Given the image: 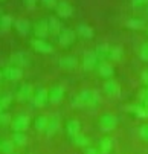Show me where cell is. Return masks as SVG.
Here are the masks:
<instances>
[{
	"label": "cell",
	"instance_id": "cell-1",
	"mask_svg": "<svg viewBox=\"0 0 148 154\" xmlns=\"http://www.w3.org/2000/svg\"><path fill=\"white\" fill-rule=\"evenodd\" d=\"M99 101V93L92 89H84L81 90L72 101V105L76 108H92L98 104Z\"/></svg>",
	"mask_w": 148,
	"mask_h": 154
},
{
	"label": "cell",
	"instance_id": "cell-2",
	"mask_svg": "<svg viewBox=\"0 0 148 154\" xmlns=\"http://www.w3.org/2000/svg\"><path fill=\"white\" fill-rule=\"evenodd\" d=\"M118 116L113 115V113H104L101 118H99V130L102 131V133H110V131H113L116 127H118Z\"/></svg>",
	"mask_w": 148,
	"mask_h": 154
},
{
	"label": "cell",
	"instance_id": "cell-3",
	"mask_svg": "<svg viewBox=\"0 0 148 154\" xmlns=\"http://www.w3.org/2000/svg\"><path fill=\"white\" fill-rule=\"evenodd\" d=\"M34 87L29 84V82H23L22 85H18V89L15 90V101L20 102V104H25L28 101L32 99V95H34Z\"/></svg>",
	"mask_w": 148,
	"mask_h": 154
},
{
	"label": "cell",
	"instance_id": "cell-4",
	"mask_svg": "<svg viewBox=\"0 0 148 154\" xmlns=\"http://www.w3.org/2000/svg\"><path fill=\"white\" fill-rule=\"evenodd\" d=\"M31 102H32V105L35 108L45 107L49 102V89H46V87H38V89L34 92V95H32Z\"/></svg>",
	"mask_w": 148,
	"mask_h": 154
},
{
	"label": "cell",
	"instance_id": "cell-5",
	"mask_svg": "<svg viewBox=\"0 0 148 154\" xmlns=\"http://www.w3.org/2000/svg\"><path fill=\"white\" fill-rule=\"evenodd\" d=\"M9 63L11 66H15V67H28L31 64V58L26 52H22V51H17V52H12L11 57H9Z\"/></svg>",
	"mask_w": 148,
	"mask_h": 154
},
{
	"label": "cell",
	"instance_id": "cell-6",
	"mask_svg": "<svg viewBox=\"0 0 148 154\" xmlns=\"http://www.w3.org/2000/svg\"><path fill=\"white\" fill-rule=\"evenodd\" d=\"M29 116L28 115H18L15 118H12V122H11V128L12 131H17V133H25V131L29 128Z\"/></svg>",
	"mask_w": 148,
	"mask_h": 154
},
{
	"label": "cell",
	"instance_id": "cell-7",
	"mask_svg": "<svg viewBox=\"0 0 148 154\" xmlns=\"http://www.w3.org/2000/svg\"><path fill=\"white\" fill-rule=\"evenodd\" d=\"M75 38H76V32H75L73 29H70V28H64V29L60 32V35L57 37L60 46H63V48L72 46L73 41H75Z\"/></svg>",
	"mask_w": 148,
	"mask_h": 154
},
{
	"label": "cell",
	"instance_id": "cell-8",
	"mask_svg": "<svg viewBox=\"0 0 148 154\" xmlns=\"http://www.w3.org/2000/svg\"><path fill=\"white\" fill-rule=\"evenodd\" d=\"M99 64V58L96 55V52L93 51H86L82 55V67L84 70H93L98 67Z\"/></svg>",
	"mask_w": 148,
	"mask_h": 154
},
{
	"label": "cell",
	"instance_id": "cell-9",
	"mask_svg": "<svg viewBox=\"0 0 148 154\" xmlns=\"http://www.w3.org/2000/svg\"><path fill=\"white\" fill-rule=\"evenodd\" d=\"M102 92L107 95L109 98H116V96H119V93H121V85H119V82H118L116 79H113V78L105 79V82H104V85H102Z\"/></svg>",
	"mask_w": 148,
	"mask_h": 154
},
{
	"label": "cell",
	"instance_id": "cell-10",
	"mask_svg": "<svg viewBox=\"0 0 148 154\" xmlns=\"http://www.w3.org/2000/svg\"><path fill=\"white\" fill-rule=\"evenodd\" d=\"M23 76V69L15 67V66H6L2 70V78L6 81H18Z\"/></svg>",
	"mask_w": 148,
	"mask_h": 154
},
{
	"label": "cell",
	"instance_id": "cell-11",
	"mask_svg": "<svg viewBox=\"0 0 148 154\" xmlns=\"http://www.w3.org/2000/svg\"><path fill=\"white\" fill-rule=\"evenodd\" d=\"M31 46L38 54H52L54 52V46L49 45V43L46 40H43V38H34L31 41Z\"/></svg>",
	"mask_w": 148,
	"mask_h": 154
},
{
	"label": "cell",
	"instance_id": "cell-12",
	"mask_svg": "<svg viewBox=\"0 0 148 154\" xmlns=\"http://www.w3.org/2000/svg\"><path fill=\"white\" fill-rule=\"evenodd\" d=\"M34 34H35V38H46L51 32H49V21L48 18H43V20H38L37 23L34 25Z\"/></svg>",
	"mask_w": 148,
	"mask_h": 154
},
{
	"label": "cell",
	"instance_id": "cell-13",
	"mask_svg": "<svg viewBox=\"0 0 148 154\" xmlns=\"http://www.w3.org/2000/svg\"><path fill=\"white\" fill-rule=\"evenodd\" d=\"M63 98H64V87L60 85V84H55L52 85L49 89V102L57 105L63 101Z\"/></svg>",
	"mask_w": 148,
	"mask_h": 154
},
{
	"label": "cell",
	"instance_id": "cell-14",
	"mask_svg": "<svg viewBox=\"0 0 148 154\" xmlns=\"http://www.w3.org/2000/svg\"><path fill=\"white\" fill-rule=\"evenodd\" d=\"M55 12H57V15L61 17V18H69V17H72V14H73V6L67 2V0H60L58 5H57V8H55Z\"/></svg>",
	"mask_w": 148,
	"mask_h": 154
},
{
	"label": "cell",
	"instance_id": "cell-15",
	"mask_svg": "<svg viewBox=\"0 0 148 154\" xmlns=\"http://www.w3.org/2000/svg\"><path fill=\"white\" fill-rule=\"evenodd\" d=\"M96 70H98V73H99L101 78L110 79V78L115 75V67H113V64H112L110 61H99Z\"/></svg>",
	"mask_w": 148,
	"mask_h": 154
},
{
	"label": "cell",
	"instance_id": "cell-16",
	"mask_svg": "<svg viewBox=\"0 0 148 154\" xmlns=\"http://www.w3.org/2000/svg\"><path fill=\"white\" fill-rule=\"evenodd\" d=\"M66 133L69 137H73L81 133V122L78 119H69L66 122Z\"/></svg>",
	"mask_w": 148,
	"mask_h": 154
},
{
	"label": "cell",
	"instance_id": "cell-17",
	"mask_svg": "<svg viewBox=\"0 0 148 154\" xmlns=\"http://www.w3.org/2000/svg\"><path fill=\"white\" fill-rule=\"evenodd\" d=\"M14 28H15V31L20 34V35H28L29 34V31H31V23L26 20V18H17L15 21H14Z\"/></svg>",
	"mask_w": 148,
	"mask_h": 154
},
{
	"label": "cell",
	"instance_id": "cell-18",
	"mask_svg": "<svg viewBox=\"0 0 148 154\" xmlns=\"http://www.w3.org/2000/svg\"><path fill=\"white\" fill-rule=\"evenodd\" d=\"M128 112L131 115H134L136 118H142V119H148V107L140 105V104H133L128 107Z\"/></svg>",
	"mask_w": 148,
	"mask_h": 154
},
{
	"label": "cell",
	"instance_id": "cell-19",
	"mask_svg": "<svg viewBox=\"0 0 148 154\" xmlns=\"http://www.w3.org/2000/svg\"><path fill=\"white\" fill-rule=\"evenodd\" d=\"M58 64H60V67H61V69H64V70H72V69H75V67H76V64H78V60H76L75 57L66 55V57L60 58Z\"/></svg>",
	"mask_w": 148,
	"mask_h": 154
},
{
	"label": "cell",
	"instance_id": "cell-20",
	"mask_svg": "<svg viewBox=\"0 0 148 154\" xmlns=\"http://www.w3.org/2000/svg\"><path fill=\"white\" fill-rule=\"evenodd\" d=\"M60 127H61V122H60V118L58 116H51L49 118V124H48V128H46V131H45V134L46 136H54L57 131L60 130Z\"/></svg>",
	"mask_w": 148,
	"mask_h": 154
},
{
	"label": "cell",
	"instance_id": "cell-21",
	"mask_svg": "<svg viewBox=\"0 0 148 154\" xmlns=\"http://www.w3.org/2000/svg\"><path fill=\"white\" fill-rule=\"evenodd\" d=\"M48 21H49V32H51V35L58 37L60 32L64 29V28H63V25H61V21H60L57 17H49Z\"/></svg>",
	"mask_w": 148,
	"mask_h": 154
},
{
	"label": "cell",
	"instance_id": "cell-22",
	"mask_svg": "<svg viewBox=\"0 0 148 154\" xmlns=\"http://www.w3.org/2000/svg\"><path fill=\"white\" fill-rule=\"evenodd\" d=\"M98 149H99V154H110L112 149H113V140L112 137H104L99 140V145H98Z\"/></svg>",
	"mask_w": 148,
	"mask_h": 154
},
{
	"label": "cell",
	"instance_id": "cell-23",
	"mask_svg": "<svg viewBox=\"0 0 148 154\" xmlns=\"http://www.w3.org/2000/svg\"><path fill=\"white\" fill-rule=\"evenodd\" d=\"M48 124H49L48 116H38L34 121V128H35V131H38V133H45L46 128H48Z\"/></svg>",
	"mask_w": 148,
	"mask_h": 154
},
{
	"label": "cell",
	"instance_id": "cell-24",
	"mask_svg": "<svg viewBox=\"0 0 148 154\" xmlns=\"http://www.w3.org/2000/svg\"><path fill=\"white\" fill-rule=\"evenodd\" d=\"M14 18H12V15H9V14H3L2 17H0V29H2V32H6V31H9L12 26H14Z\"/></svg>",
	"mask_w": 148,
	"mask_h": 154
},
{
	"label": "cell",
	"instance_id": "cell-25",
	"mask_svg": "<svg viewBox=\"0 0 148 154\" xmlns=\"http://www.w3.org/2000/svg\"><path fill=\"white\" fill-rule=\"evenodd\" d=\"M70 140H72V143H73L75 146H78V148H86V146H89V142H90V139H89L86 134H82V133H79V134L70 137Z\"/></svg>",
	"mask_w": 148,
	"mask_h": 154
},
{
	"label": "cell",
	"instance_id": "cell-26",
	"mask_svg": "<svg viewBox=\"0 0 148 154\" xmlns=\"http://www.w3.org/2000/svg\"><path fill=\"white\" fill-rule=\"evenodd\" d=\"M15 98V95L14 93H11V92H5L3 95H2V98H0V112H6V108L11 105V102H12V99Z\"/></svg>",
	"mask_w": 148,
	"mask_h": 154
},
{
	"label": "cell",
	"instance_id": "cell-27",
	"mask_svg": "<svg viewBox=\"0 0 148 154\" xmlns=\"http://www.w3.org/2000/svg\"><path fill=\"white\" fill-rule=\"evenodd\" d=\"M76 34L82 38H93V29L89 26V25H79L76 26Z\"/></svg>",
	"mask_w": 148,
	"mask_h": 154
},
{
	"label": "cell",
	"instance_id": "cell-28",
	"mask_svg": "<svg viewBox=\"0 0 148 154\" xmlns=\"http://www.w3.org/2000/svg\"><path fill=\"white\" fill-rule=\"evenodd\" d=\"M11 140L15 143V146H25L28 143V136L25 133H17V131H14L11 136Z\"/></svg>",
	"mask_w": 148,
	"mask_h": 154
},
{
	"label": "cell",
	"instance_id": "cell-29",
	"mask_svg": "<svg viewBox=\"0 0 148 154\" xmlns=\"http://www.w3.org/2000/svg\"><path fill=\"white\" fill-rule=\"evenodd\" d=\"M96 55L99 58V61H107L109 60V52H110V46L109 45H99L96 48Z\"/></svg>",
	"mask_w": 148,
	"mask_h": 154
},
{
	"label": "cell",
	"instance_id": "cell-30",
	"mask_svg": "<svg viewBox=\"0 0 148 154\" xmlns=\"http://www.w3.org/2000/svg\"><path fill=\"white\" fill-rule=\"evenodd\" d=\"M14 148H15V143L11 139H6L0 143V151H2V154H14Z\"/></svg>",
	"mask_w": 148,
	"mask_h": 154
},
{
	"label": "cell",
	"instance_id": "cell-31",
	"mask_svg": "<svg viewBox=\"0 0 148 154\" xmlns=\"http://www.w3.org/2000/svg\"><path fill=\"white\" fill-rule=\"evenodd\" d=\"M122 58V48L119 46H110V52H109V60L110 61H119Z\"/></svg>",
	"mask_w": 148,
	"mask_h": 154
},
{
	"label": "cell",
	"instance_id": "cell-32",
	"mask_svg": "<svg viewBox=\"0 0 148 154\" xmlns=\"http://www.w3.org/2000/svg\"><path fill=\"white\" fill-rule=\"evenodd\" d=\"M127 26H128L130 29H142L145 26V21L140 20V18H130L128 21H127Z\"/></svg>",
	"mask_w": 148,
	"mask_h": 154
},
{
	"label": "cell",
	"instance_id": "cell-33",
	"mask_svg": "<svg viewBox=\"0 0 148 154\" xmlns=\"http://www.w3.org/2000/svg\"><path fill=\"white\" fill-rule=\"evenodd\" d=\"M137 101H139L140 105L148 107V87H145V89H142V90L137 93Z\"/></svg>",
	"mask_w": 148,
	"mask_h": 154
},
{
	"label": "cell",
	"instance_id": "cell-34",
	"mask_svg": "<svg viewBox=\"0 0 148 154\" xmlns=\"http://www.w3.org/2000/svg\"><path fill=\"white\" fill-rule=\"evenodd\" d=\"M139 58L145 63H148V41H145L139 49Z\"/></svg>",
	"mask_w": 148,
	"mask_h": 154
},
{
	"label": "cell",
	"instance_id": "cell-35",
	"mask_svg": "<svg viewBox=\"0 0 148 154\" xmlns=\"http://www.w3.org/2000/svg\"><path fill=\"white\" fill-rule=\"evenodd\" d=\"M139 136H140V139L143 142L148 143V122H145V124H142L139 127Z\"/></svg>",
	"mask_w": 148,
	"mask_h": 154
},
{
	"label": "cell",
	"instance_id": "cell-36",
	"mask_svg": "<svg viewBox=\"0 0 148 154\" xmlns=\"http://www.w3.org/2000/svg\"><path fill=\"white\" fill-rule=\"evenodd\" d=\"M11 122H12V118H11L9 113L3 112L0 115V124H2V127H8V125H11Z\"/></svg>",
	"mask_w": 148,
	"mask_h": 154
},
{
	"label": "cell",
	"instance_id": "cell-37",
	"mask_svg": "<svg viewBox=\"0 0 148 154\" xmlns=\"http://www.w3.org/2000/svg\"><path fill=\"white\" fill-rule=\"evenodd\" d=\"M41 5H43L45 8L52 9V8H57V5H58V0H41Z\"/></svg>",
	"mask_w": 148,
	"mask_h": 154
},
{
	"label": "cell",
	"instance_id": "cell-38",
	"mask_svg": "<svg viewBox=\"0 0 148 154\" xmlns=\"http://www.w3.org/2000/svg\"><path fill=\"white\" fill-rule=\"evenodd\" d=\"M131 5L134 8H142V6L148 5V0H131Z\"/></svg>",
	"mask_w": 148,
	"mask_h": 154
},
{
	"label": "cell",
	"instance_id": "cell-39",
	"mask_svg": "<svg viewBox=\"0 0 148 154\" xmlns=\"http://www.w3.org/2000/svg\"><path fill=\"white\" fill-rule=\"evenodd\" d=\"M82 152L84 154H99V149L98 148H93V146H86Z\"/></svg>",
	"mask_w": 148,
	"mask_h": 154
},
{
	"label": "cell",
	"instance_id": "cell-40",
	"mask_svg": "<svg viewBox=\"0 0 148 154\" xmlns=\"http://www.w3.org/2000/svg\"><path fill=\"white\" fill-rule=\"evenodd\" d=\"M35 3H37V0H23V5L26 8H34Z\"/></svg>",
	"mask_w": 148,
	"mask_h": 154
},
{
	"label": "cell",
	"instance_id": "cell-41",
	"mask_svg": "<svg viewBox=\"0 0 148 154\" xmlns=\"http://www.w3.org/2000/svg\"><path fill=\"white\" fill-rule=\"evenodd\" d=\"M140 78H142V82L148 87V70H143L142 75H140Z\"/></svg>",
	"mask_w": 148,
	"mask_h": 154
}]
</instances>
